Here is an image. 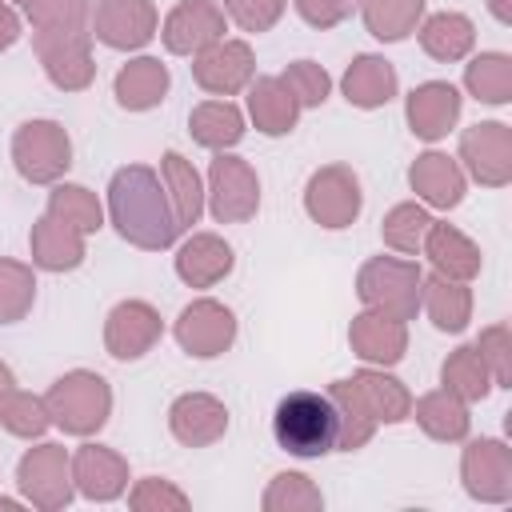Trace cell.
Wrapping results in <instances>:
<instances>
[{
  "label": "cell",
  "mask_w": 512,
  "mask_h": 512,
  "mask_svg": "<svg viewBox=\"0 0 512 512\" xmlns=\"http://www.w3.org/2000/svg\"><path fill=\"white\" fill-rule=\"evenodd\" d=\"M16 40H20V12L8 0H0V52H8Z\"/></svg>",
  "instance_id": "obj_48"
},
{
  "label": "cell",
  "mask_w": 512,
  "mask_h": 512,
  "mask_svg": "<svg viewBox=\"0 0 512 512\" xmlns=\"http://www.w3.org/2000/svg\"><path fill=\"white\" fill-rule=\"evenodd\" d=\"M48 408H44V396H32V392H20V388H8L0 396V428L20 436V440H36L44 436L48 428Z\"/></svg>",
  "instance_id": "obj_40"
},
{
  "label": "cell",
  "mask_w": 512,
  "mask_h": 512,
  "mask_svg": "<svg viewBox=\"0 0 512 512\" xmlns=\"http://www.w3.org/2000/svg\"><path fill=\"white\" fill-rule=\"evenodd\" d=\"M284 4L288 0H224V16L244 28V32H268L280 16H284Z\"/></svg>",
  "instance_id": "obj_46"
},
{
  "label": "cell",
  "mask_w": 512,
  "mask_h": 512,
  "mask_svg": "<svg viewBox=\"0 0 512 512\" xmlns=\"http://www.w3.org/2000/svg\"><path fill=\"white\" fill-rule=\"evenodd\" d=\"M0 508H4V512H16V508H20V500H8V496H0Z\"/></svg>",
  "instance_id": "obj_52"
},
{
  "label": "cell",
  "mask_w": 512,
  "mask_h": 512,
  "mask_svg": "<svg viewBox=\"0 0 512 512\" xmlns=\"http://www.w3.org/2000/svg\"><path fill=\"white\" fill-rule=\"evenodd\" d=\"M460 108H464V100H460V88L456 84H448V80H424V84H416L408 92L404 116H408L412 136H420V140L432 144V140H444L456 128Z\"/></svg>",
  "instance_id": "obj_17"
},
{
  "label": "cell",
  "mask_w": 512,
  "mask_h": 512,
  "mask_svg": "<svg viewBox=\"0 0 512 512\" xmlns=\"http://www.w3.org/2000/svg\"><path fill=\"white\" fill-rule=\"evenodd\" d=\"M204 208L220 224H244L260 208V176L244 156L216 152L208 164V188H204Z\"/></svg>",
  "instance_id": "obj_6"
},
{
  "label": "cell",
  "mask_w": 512,
  "mask_h": 512,
  "mask_svg": "<svg viewBox=\"0 0 512 512\" xmlns=\"http://www.w3.org/2000/svg\"><path fill=\"white\" fill-rule=\"evenodd\" d=\"M48 216L72 224L84 236H92V232L104 228V208H100L96 192H88L84 184H60L56 180V188L48 192Z\"/></svg>",
  "instance_id": "obj_38"
},
{
  "label": "cell",
  "mask_w": 512,
  "mask_h": 512,
  "mask_svg": "<svg viewBox=\"0 0 512 512\" xmlns=\"http://www.w3.org/2000/svg\"><path fill=\"white\" fill-rule=\"evenodd\" d=\"M168 84H172V76H168V68H164L156 56H136V60H128V64L116 72L112 92H116V104H120V108H128V112H148V108H156V104L164 100Z\"/></svg>",
  "instance_id": "obj_30"
},
{
  "label": "cell",
  "mask_w": 512,
  "mask_h": 512,
  "mask_svg": "<svg viewBox=\"0 0 512 512\" xmlns=\"http://www.w3.org/2000/svg\"><path fill=\"white\" fill-rule=\"evenodd\" d=\"M460 164L484 188H504L512 180V128L500 120H480L460 136Z\"/></svg>",
  "instance_id": "obj_12"
},
{
  "label": "cell",
  "mask_w": 512,
  "mask_h": 512,
  "mask_svg": "<svg viewBox=\"0 0 512 512\" xmlns=\"http://www.w3.org/2000/svg\"><path fill=\"white\" fill-rule=\"evenodd\" d=\"M364 208V192H360V176L348 164H324L308 176L304 184V212L320 224V228H348Z\"/></svg>",
  "instance_id": "obj_9"
},
{
  "label": "cell",
  "mask_w": 512,
  "mask_h": 512,
  "mask_svg": "<svg viewBox=\"0 0 512 512\" xmlns=\"http://www.w3.org/2000/svg\"><path fill=\"white\" fill-rule=\"evenodd\" d=\"M408 416H416V424L424 428V436H432L440 444L464 440L468 436V424H472L468 404L460 396H452L448 388H436V392H424L420 400H412V412Z\"/></svg>",
  "instance_id": "obj_32"
},
{
  "label": "cell",
  "mask_w": 512,
  "mask_h": 512,
  "mask_svg": "<svg viewBox=\"0 0 512 512\" xmlns=\"http://www.w3.org/2000/svg\"><path fill=\"white\" fill-rule=\"evenodd\" d=\"M236 256L232 244L216 232H192L180 248H176V276L188 288H212L232 272Z\"/></svg>",
  "instance_id": "obj_22"
},
{
  "label": "cell",
  "mask_w": 512,
  "mask_h": 512,
  "mask_svg": "<svg viewBox=\"0 0 512 512\" xmlns=\"http://www.w3.org/2000/svg\"><path fill=\"white\" fill-rule=\"evenodd\" d=\"M12 4H16V8H20L28 20H40V16L48 12V4H52V0H12Z\"/></svg>",
  "instance_id": "obj_49"
},
{
  "label": "cell",
  "mask_w": 512,
  "mask_h": 512,
  "mask_svg": "<svg viewBox=\"0 0 512 512\" xmlns=\"http://www.w3.org/2000/svg\"><path fill=\"white\" fill-rule=\"evenodd\" d=\"M464 88L480 104H508L512 100V56L508 52H480L464 64Z\"/></svg>",
  "instance_id": "obj_36"
},
{
  "label": "cell",
  "mask_w": 512,
  "mask_h": 512,
  "mask_svg": "<svg viewBox=\"0 0 512 512\" xmlns=\"http://www.w3.org/2000/svg\"><path fill=\"white\" fill-rule=\"evenodd\" d=\"M72 484L80 496L108 504L128 492V460L108 444H80L72 456Z\"/></svg>",
  "instance_id": "obj_19"
},
{
  "label": "cell",
  "mask_w": 512,
  "mask_h": 512,
  "mask_svg": "<svg viewBox=\"0 0 512 512\" xmlns=\"http://www.w3.org/2000/svg\"><path fill=\"white\" fill-rule=\"evenodd\" d=\"M296 12H300L304 24H312V28L324 32V28L344 24L356 12V0H296Z\"/></svg>",
  "instance_id": "obj_47"
},
{
  "label": "cell",
  "mask_w": 512,
  "mask_h": 512,
  "mask_svg": "<svg viewBox=\"0 0 512 512\" xmlns=\"http://www.w3.org/2000/svg\"><path fill=\"white\" fill-rule=\"evenodd\" d=\"M464 492L480 504H508L512 500V448L496 436L468 440L460 456Z\"/></svg>",
  "instance_id": "obj_11"
},
{
  "label": "cell",
  "mask_w": 512,
  "mask_h": 512,
  "mask_svg": "<svg viewBox=\"0 0 512 512\" xmlns=\"http://www.w3.org/2000/svg\"><path fill=\"white\" fill-rule=\"evenodd\" d=\"M356 8L364 16V28L384 44L412 36L424 20V0H356Z\"/></svg>",
  "instance_id": "obj_34"
},
{
  "label": "cell",
  "mask_w": 512,
  "mask_h": 512,
  "mask_svg": "<svg viewBox=\"0 0 512 512\" xmlns=\"http://www.w3.org/2000/svg\"><path fill=\"white\" fill-rule=\"evenodd\" d=\"M488 8H492V16H496L500 24H512V8H508V0H488Z\"/></svg>",
  "instance_id": "obj_50"
},
{
  "label": "cell",
  "mask_w": 512,
  "mask_h": 512,
  "mask_svg": "<svg viewBox=\"0 0 512 512\" xmlns=\"http://www.w3.org/2000/svg\"><path fill=\"white\" fill-rule=\"evenodd\" d=\"M12 164L28 184H56L72 164V140L56 120H24L12 132Z\"/></svg>",
  "instance_id": "obj_7"
},
{
  "label": "cell",
  "mask_w": 512,
  "mask_h": 512,
  "mask_svg": "<svg viewBox=\"0 0 512 512\" xmlns=\"http://www.w3.org/2000/svg\"><path fill=\"white\" fill-rule=\"evenodd\" d=\"M348 344L352 352L372 364V368H392L404 360L408 352V320H396V316H384V312H372L364 308L352 328H348Z\"/></svg>",
  "instance_id": "obj_18"
},
{
  "label": "cell",
  "mask_w": 512,
  "mask_h": 512,
  "mask_svg": "<svg viewBox=\"0 0 512 512\" xmlns=\"http://www.w3.org/2000/svg\"><path fill=\"white\" fill-rule=\"evenodd\" d=\"M16 484L24 492V500L40 512H60L72 504V456L64 452V444H36L20 456L16 464Z\"/></svg>",
  "instance_id": "obj_8"
},
{
  "label": "cell",
  "mask_w": 512,
  "mask_h": 512,
  "mask_svg": "<svg viewBox=\"0 0 512 512\" xmlns=\"http://www.w3.org/2000/svg\"><path fill=\"white\" fill-rule=\"evenodd\" d=\"M44 408H48V420L64 436L88 440L112 416V388H108V380L100 372L72 368L60 380H52V388L44 392Z\"/></svg>",
  "instance_id": "obj_3"
},
{
  "label": "cell",
  "mask_w": 512,
  "mask_h": 512,
  "mask_svg": "<svg viewBox=\"0 0 512 512\" xmlns=\"http://www.w3.org/2000/svg\"><path fill=\"white\" fill-rule=\"evenodd\" d=\"M420 264L400 260V256H372L356 272V296L364 308L396 316V320H416L420 312Z\"/></svg>",
  "instance_id": "obj_5"
},
{
  "label": "cell",
  "mask_w": 512,
  "mask_h": 512,
  "mask_svg": "<svg viewBox=\"0 0 512 512\" xmlns=\"http://www.w3.org/2000/svg\"><path fill=\"white\" fill-rule=\"evenodd\" d=\"M416 32H420V48L440 64L464 60L476 44V28L464 12H432L428 20H420Z\"/></svg>",
  "instance_id": "obj_33"
},
{
  "label": "cell",
  "mask_w": 512,
  "mask_h": 512,
  "mask_svg": "<svg viewBox=\"0 0 512 512\" xmlns=\"http://www.w3.org/2000/svg\"><path fill=\"white\" fill-rule=\"evenodd\" d=\"M348 384H352V392L360 396V404L368 408V416L376 420V424H400V420H408V412H412V392L396 380V376H388L384 368H360L356 376H348Z\"/></svg>",
  "instance_id": "obj_25"
},
{
  "label": "cell",
  "mask_w": 512,
  "mask_h": 512,
  "mask_svg": "<svg viewBox=\"0 0 512 512\" xmlns=\"http://www.w3.org/2000/svg\"><path fill=\"white\" fill-rule=\"evenodd\" d=\"M428 224H432L428 208H424V204H416V200H404V204H396V208L384 216L380 236H384V244H388L392 252H400V256H416V252H420V244H424Z\"/></svg>",
  "instance_id": "obj_39"
},
{
  "label": "cell",
  "mask_w": 512,
  "mask_h": 512,
  "mask_svg": "<svg viewBox=\"0 0 512 512\" xmlns=\"http://www.w3.org/2000/svg\"><path fill=\"white\" fill-rule=\"evenodd\" d=\"M32 48L44 64V76L60 92H84L96 76L92 60V20H64V24H36Z\"/></svg>",
  "instance_id": "obj_4"
},
{
  "label": "cell",
  "mask_w": 512,
  "mask_h": 512,
  "mask_svg": "<svg viewBox=\"0 0 512 512\" xmlns=\"http://www.w3.org/2000/svg\"><path fill=\"white\" fill-rule=\"evenodd\" d=\"M280 84L296 96L300 108H320L332 92V76L316 64V60H292L284 72H280Z\"/></svg>",
  "instance_id": "obj_43"
},
{
  "label": "cell",
  "mask_w": 512,
  "mask_h": 512,
  "mask_svg": "<svg viewBox=\"0 0 512 512\" xmlns=\"http://www.w3.org/2000/svg\"><path fill=\"white\" fill-rule=\"evenodd\" d=\"M440 388H448L464 404H476L492 392V376H488L476 344H460L456 352H448V360L440 364Z\"/></svg>",
  "instance_id": "obj_35"
},
{
  "label": "cell",
  "mask_w": 512,
  "mask_h": 512,
  "mask_svg": "<svg viewBox=\"0 0 512 512\" xmlns=\"http://www.w3.org/2000/svg\"><path fill=\"white\" fill-rule=\"evenodd\" d=\"M28 252H32V264L44 272H72L84 264V232L44 212L28 232Z\"/></svg>",
  "instance_id": "obj_24"
},
{
  "label": "cell",
  "mask_w": 512,
  "mask_h": 512,
  "mask_svg": "<svg viewBox=\"0 0 512 512\" xmlns=\"http://www.w3.org/2000/svg\"><path fill=\"white\" fill-rule=\"evenodd\" d=\"M420 252L428 256L432 272H440V276H448V280H464V284L476 280V276H480V264H484L480 248H476L456 224H440V220L428 224Z\"/></svg>",
  "instance_id": "obj_23"
},
{
  "label": "cell",
  "mask_w": 512,
  "mask_h": 512,
  "mask_svg": "<svg viewBox=\"0 0 512 512\" xmlns=\"http://www.w3.org/2000/svg\"><path fill=\"white\" fill-rule=\"evenodd\" d=\"M160 180H164V192H168V204L176 212L180 232L200 224V216H204V180L192 168V160H184L180 152H164L160 156Z\"/></svg>",
  "instance_id": "obj_31"
},
{
  "label": "cell",
  "mask_w": 512,
  "mask_h": 512,
  "mask_svg": "<svg viewBox=\"0 0 512 512\" xmlns=\"http://www.w3.org/2000/svg\"><path fill=\"white\" fill-rule=\"evenodd\" d=\"M8 388H16V376H12V368H8L4 360H0V396H4Z\"/></svg>",
  "instance_id": "obj_51"
},
{
  "label": "cell",
  "mask_w": 512,
  "mask_h": 512,
  "mask_svg": "<svg viewBox=\"0 0 512 512\" xmlns=\"http://www.w3.org/2000/svg\"><path fill=\"white\" fill-rule=\"evenodd\" d=\"M476 352H480V360H484L492 384H496V388H508V384H512V328H508L504 320L488 324V328L476 336Z\"/></svg>",
  "instance_id": "obj_44"
},
{
  "label": "cell",
  "mask_w": 512,
  "mask_h": 512,
  "mask_svg": "<svg viewBox=\"0 0 512 512\" xmlns=\"http://www.w3.org/2000/svg\"><path fill=\"white\" fill-rule=\"evenodd\" d=\"M408 184H412V192L420 196L424 208H440V212H448V208H456V204L464 200L468 176H464L460 160H452L448 152H436V148H432V152H424V156L412 160V168H408Z\"/></svg>",
  "instance_id": "obj_21"
},
{
  "label": "cell",
  "mask_w": 512,
  "mask_h": 512,
  "mask_svg": "<svg viewBox=\"0 0 512 512\" xmlns=\"http://www.w3.org/2000/svg\"><path fill=\"white\" fill-rule=\"evenodd\" d=\"M188 132L200 148H212V152H228L244 140V112L228 100V96H212V100H200L192 112H188Z\"/></svg>",
  "instance_id": "obj_28"
},
{
  "label": "cell",
  "mask_w": 512,
  "mask_h": 512,
  "mask_svg": "<svg viewBox=\"0 0 512 512\" xmlns=\"http://www.w3.org/2000/svg\"><path fill=\"white\" fill-rule=\"evenodd\" d=\"M168 428L184 448H208L228 432V408L208 392H184L168 408Z\"/></svg>",
  "instance_id": "obj_20"
},
{
  "label": "cell",
  "mask_w": 512,
  "mask_h": 512,
  "mask_svg": "<svg viewBox=\"0 0 512 512\" xmlns=\"http://www.w3.org/2000/svg\"><path fill=\"white\" fill-rule=\"evenodd\" d=\"M160 32V16L152 0H96L92 4V36L116 52L144 48Z\"/></svg>",
  "instance_id": "obj_13"
},
{
  "label": "cell",
  "mask_w": 512,
  "mask_h": 512,
  "mask_svg": "<svg viewBox=\"0 0 512 512\" xmlns=\"http://www.w3.org/2000/svg\"><path fill=\"white\" fill-rule=\"evenodd\" d=\"M420 312L440 332H464L472 320V292L464 280H448L440 272L420 280Z\"/></svg>",
  "instance_id": "obj_29"
},
{
  "label": "cell",
  "mask_w": 512,
  "mask_h": 512,
  "mask_svg": "<svg viewBox=\"0 0 512 512\" xmlns=\"http://www.w3.org/2000/svg\"><path fill=\"white\" fill-rule=\"evenodd\" d=\"M164 336V320L148 300H120L104 320V348L112 360H140Z\"/></svg>",
  "instance_id": "obj_16"
},
{
  "label": "cell",
  "mask_w": 512,
  "mask_h": 512,
  "mask_svg": "<svg viewBox=\"0 0 512 512\" xmlns=\"http://www.w3.org/2000/svg\"><path fill=\"white\" fill-rule=\"evenodd\" d=\"M192 76L204 92L212 96H236L252 84L256 76V56L248 48V40H216L204 52L192 56Z\"/></svg>",
  "instance_id": "obj_15"
},
{
  "label": "cell",
  "mask_w": 512,
  "mask_h": 512,
  "mask_svg": "<svg viewBox=\"0 0 512 512\" xmlns=\"http://www.w3.org/2000/svg\"><path fill=\"white\" fill-rule=\"evenodd\" d=\"M300 104H296V96L280 84V76H252V84H248V116H252V124L264 132V136H284V132H292L296 128V120H300Z\"/></svg>",
  "instance_id": "obj_27"
},
{
  "label": "cell",
  "mask_w": 512,
  "mask_h": 512,
  "mask_svg": "<svg viewBox=\"0 0 512 512\" xmlns=\"http://www.w3.org/2000/svg\"><path fill=\"white\" fill-rule=\"evenodd\" d=\"M340 88H344V100L352 108H384L396 96L400 80H396V68L384 56L364 52L348 64V72L340 76Z\"/></svg>",
  "instance_id": "obj_26"
},
{
  "label": "cell",
  "mask_w": 512,
  "mask_h": 512,
  "mask_svg": "<svg viewBox=\"0 0 512 512\" xmlns=\"http://www.w3.org/2000/svg\"><path fill=\"white\" fill-rule=\"evenodd\" d=\"M128 504L136 512H184L188 508V496L172 480H164V476H144L128 492Z\"/></svg>",
  "instance_id": "obj_45"
},
{
  "label": "cell",
  "mask_w": 512,
  "mask_h": 512,
  "mask_svg": "<svg viewBox=\"0 0 512 512\" xmlns=\"http://www.w3.org/2000/svg\"><path fill=\"white\" fill-rule=\"evenodd\" d=\"M176 344L196 356V360H212V356H224L236 340V316L228 304L212 300V296H200L192 304H184V312L176 316V328H172Z\"/></svg>",
  "instance_id": "obj_10"
},
{
  "label": "cell",
  "mask_w": 512,
  "mask_h": 512,
  "mask_svg": "<svg viewBox=\"0 0 512 512\" xmlns=\"http://www.w3.org/2000/svg\"><path fill=\"white\" fill-rule=\"evenodd\" d=\"M224 32H228V16L216 0H180L160 24V40L172 56H196L208 44L224 40Z\"/></svg>",
  "instance_id": "obj_14"
},
{
  "label": "cell",
  "mask_w": 512,
  "mask_h": 512,
  "mask_svg": "<svg viewBox=\"0 0 512 512\" xmlns=\"http://www.w3.org/2000/svg\"><path fill=\"white\" fill-rule=\"evenodd\" d=\"M272 436L288 456H300V460H320L336 452V408L328 392L296 388L280 396L272 412Z\"/></svg>",
  "instance_id": "obj_2"
},
{
  "label": "cell",
  "mask_w": 512,
  "mask_h": 512,
  "mask_svg": "<svg viewBox=\"0 0 512 512\" xmlns=\"http://www.w3.org/2000/svg\"><path fill=\"white\" fill-rule=\"evenodd\" d=\"M36 304V276L20 260L0 256V324H16Z\"/></svg>",
  "instance_id": "obj_41"
},
{
  "label": "cell",
  "mask_w": 512,
  "mask_h": 512,
  "mask_svg": "<svg viewBox=\"0 0 512 512\" xmlns=\"http://www.w3.org/2000/svg\"><path fill=\"white\" fill-rule=\"evenodd\" d=\"M328 400H332V408H336V448H340V452L364 448V444L372 440V432H376V420L368 416V408L360 404V396L352 392V384H348V380H332Z\"/></svg>",
  "instance_id": "obj_37"
},
{
  "label": "cell",
  "mask_w": 512,
  "mask_h": 512,
  "mask_svg": "<svg viewBox=\"0 0 512 512\" xmlns=\"http://www.w3.org/2000/svg\"><path fill=\"white\" fill-rule=\"evenodd\" d=\"M108 220L132 248L160 252L172 248L180 236L176 212L168 204L164 180L148 164H124L108 180Z\"/></svg>",
  "instance_id": "obj_1"
},
{
  "label": "cell",
  "mask_w": 512,
  "mask_h": 512,
  "mask_svg": "<svg viewBox=\"0 0 512 512\" xmlns=\"http://www.w3.org/2000/svg\"><path fill=\"white\" fill-rule=\"evenodd\" d=\"M260 504H264V512H316V508H324V496L304 472H280V476H272Z\"/></svg>",
  "instance_id": "obj_42"
}]
</instances>
